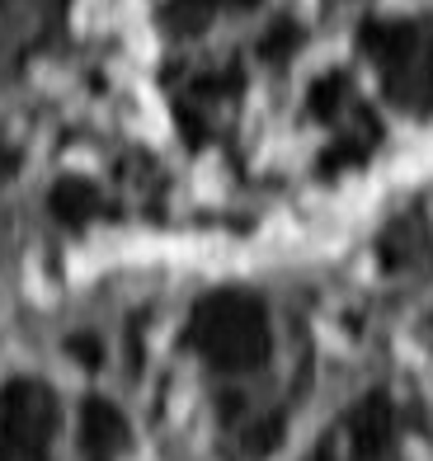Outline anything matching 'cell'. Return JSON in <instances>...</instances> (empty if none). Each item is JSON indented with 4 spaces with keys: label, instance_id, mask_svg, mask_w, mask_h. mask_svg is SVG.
Returning <instances> with one entry per match:
<instances>
[{
    "label": "cell",
    "instance_id": "obj_1",
    "mask_svg": "<svg viewBox=\"0 0 433 461\" xmlns=\"http://www.w3.org/2000/svg\"><path fill=\"white\" fill-rule=\"evenodd\" d=\"M52 424V395L33 382H14L0 395V461H43Z\"/></svg>",
    "mask_w": 433,
    "mask_h": 461
},
{
    "label": "cell",
    "instance_id": "obj_3",
    "mask_svg": "<svg viewBox=\"0 0 433 461\" xmlns=\"http://www.w3.org/2000/svg\"><path fill=\"white\" fill-rule=\"evenodd\" d=\"M99 207V194L90 184H80V179H67V184H57V194H52V212L61 221H80V217H90Z\"/></svg>",
    "mask_w": 433,
    "mask_h": 461
},
{
    "label": "cell",
    "instance_id": "obj_4",
    "mask_svg": "<svg viewBox=\"0 0 433 461\" xmlns=\"http://www.w3.org/2000/svg\"><path fill=\"white\" fill-rule=\"evenodd\" d=\"M10 165H14V160H10V151H5V141H0V175H5Z\"/></svg>",
    "mask_w": 433,
    "mask_h": 461
},
{
    "label": "cell",
    "instance_id": "obj_2",
    "mask_svg": "<svg viewBox=\"0 0 433 461\" xmlns=\"http://www.w3.org/2000/svg\"><path fill=\"white\" fill-rule=\"evenodd\" d=\"M122 438H128V424L118 419V410H109L104 401H90L86 414H80V447H86L90 461H113Z\"/></svg>",
    "mask_w": 433,
    "mask_h": 461
}]
</instances>
